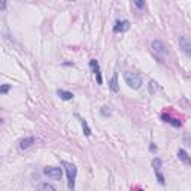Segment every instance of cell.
<instances>
[{"label":"cell","instance_id":"obj_14","mask_svg":"<svg viewBox=\"0 0 191 191\" xmlns=\"http://www.w3.org/2000/svg\"><path fill=\"white\" fill-rule=\"evenodd\" d=\"M161 118H163V121L170 122L173 127H181V121H179V120H176V118H172V117H169V115H163Z\"/></svg>","mask_w":191,"mask_h":191},{"label":"cell","instance_id":"obj_8","mask_svg":"<svg viewBox=\"0 0 191 191\" xmlns=\"http://www.w3.org/2000/svg\"><path fill=\"white\" fill-rule=\"evenodd\" d=\"M130 29V21L127 19H122V21H118L115 26H114V32L115 33H124Z\"/></svg>","mask_w":191,"mask_h":191},{"label":"cell","instance_id":"obj_20","mask_svg":"<svg viewBox=\"0 0 191 191\" xmlns=\"http://www.w3.org/2000/svg\"><path fill=\"white\" fill-rule=\"evenodd\" d=\"M6 5H8V0H2V11L6 9Z\"/></svg>","mask_w":191,"mask_h":191},{"label":"cell","instance_id":"obj_19","mask_svg":"<svg viewBox=\"0 0 191 191\" xmlns=\"http://www.w3.org/2000/svg\"><path fill=\"white\" fill-rule=\"evenodd\" d=\"M102 114H103V115H111V114H112V112H111V111H109V109H107V111H106V106H103V109H102Z\"/></svg>","mask_w":191,"mask_h":191},{"label":"cell","instance_id":"obj_1","mask_svg":"<svg viewBox=\"0 0 191 191\" xmlns=\"http://www.w3.org/2000/svg\"><path fill=\"white\" fill-rule=\"evenodd\" d=\"M151 51H152V55L155 57V60L161 64H166L167 60H169V49L166 46V43L160 39H155L152 40L151 43Z\"/></svg>","mask_w":191,"mask_h":191},{"label":"cell","instance_id":"obj_11","mask_svg":"<svg viewBox=\"0 0 191 191\" xmlns=\"http://www.w3.org/2000/svg\"><path fill=\"white\" fill-rule=\"evenodd\" d=\"M109 88H111V91H112V93H118V91H120V85H118V76H117V73L112 76V79H111V82H109Z\"/></svg>","mask_w":191,"mask_h":191},{"label":"cell","instance_id":"obj_12","mask_svg":"<svg viewBox=\"0 0 191 191\" xmlns=\"http://www.w3.org/2000/svg\"><path fill=\"white\" fill-rule=\"evenodd\" d=\"M57 94L60 96V99H61V100H72V99H73V93H70V91L57 90Z\"/></svg>","mask_w":191,"mask_h":191},{"label":"cell","instance_id":"obj_4","mask_svg":"<svg viewBox=\"0 0 191 191\" xmlns=\"http://www.w3.org/2000/svg\"><path fill=\"white\" fill-rule=\"evenodd\" d=\"M161 167H163V161H161V158L155 157V158L152 160V169H154V172H155L158 184H160V185H164V184H166V178H164V175H163V172H161Z\"/></svg>","mask_w":191,"mask_h":191},{"label":"cell","instance_id":"obj_3","mask_svg":"<svg viewBox=\"0 0 191 191\" xmlns=\"http://www.w3.org/2000/svg\"><path fill=\"white\" fill-rule=\"evenodd\" d=\"M61 166L64 167L66 175H67V187L70 190H75V181H76V173H78L76 166L69 161H61Z\"/></svg>","mask_w":191,"mask_h":191},{"label":"cell","instance_id":"obj_13","mask_svg":"<svg viewBox=\"0 0 191 191\" xmlns=\"http://www.w3.org/2000/svg\"><path fill=\"white\" fill-rule=\"evenodd\" d=\"M76 118L79 120V122H81V125H82V128H84V133H85V136H91V128L88 127L87 121L84 120V118H81L79 115H76Z\"/></svg>","mask_w":191,"mask_h":191},{"label":"cell","instance_id":"obj_10","mask_svg":"<svg viewBox=\"0 0 191 191\" xmlns=\"http://www.w3.org/2000/svg\"><path fill=\"white\" fill-rule=\"evenodd\" d=\"M35 143V138H32V136H29V138H24V139L19 142V149L21 151H24V149H29L32 145Z\"/></svg>","mask_w":191,"mask_h":191},{"label":"cell","instance_id":"obj_9","mask_svg":"<svg viewBox=\"0 0 191 191\" xmlns=\"http://www.w3.org/2000/svg\"><path fill=\"white\" fill-rule=\"evenodd\" d=\"M176 155L179 158V161H182L185 166H191V155H188V152L185 149H179Z\"/></svg>","mask_w":191,"mask_h":191},{"label":"cell","instance_id":"obj_2","mask_svg":"<svg viewBox=\"0 0 191 191\" xmlns=\"http://www.w3.org/2000/svg\"><path fill=\"white\" fill-rule=\"evenodd\" d=\"M124 79H125V84L133 90H139L143 84V79H142V75L138 72H125L124 73Z\"/></svg>","mask_w":191,"mask_h":191},{"label":"cell","instance_id":"obj_6","mask_svg":"<svg viewBox=\"0 0 191 191\" xmlns=\"http://www.w3.org/2000/svg\"><path fill=\"white\" fill-rule=\"evenodd\" d=\"M179 48L182 49V52H184L187 57L191 58V39L190 37L181 36V37H179Z\"/></svg>","mask_w":191,"mask_h":191},{"label":"cell","instance_id":"obj_22","mask_svg":"<svg viewBox=\"0 0 191 191\" xmlns=\"http://www.w3.org/2000/svg\"><path fill=\"white\" fill-rule=\"evenodd\" d=\"M72 2H73V0H72Z\"/></svg>","mask_w":191,"mask_h":191},{"label":"cell","instance_id":"obj_15","mask_svg":"<svg viewBox=\"0 0 191 191\" xmlns=\"http://www.w3.org/2000/svg\"><path fill=\"white\" fill-rule=\"evenodd\" d=\"M37 188H39V190H49V191H54V190H55V187H54L52 184H48V182L39 184V185H37Z\"/></svg>","mask_w":191,"mask_h":191},{"label":"cell","instance_id":"obj_16","mask_svg":"<svg viewBox=\"0 0 191 191\" xmlns=\"http://www.w3.org/2000/svg\"><path fill=\"white\" fill-rule=\"evenodd\" d=\"M133 3H135V6H136L139 11H145V8H146L145 0H133Z\"/></svg>","mask_w":191,"mask_h":191},{"label":"cell","instance_id":"obj_7","mask_svg":"<svg viewBox=\"0 0 191 191\" xmlns=\"http://www.w3.org/2000/svg\"><path fill=\"white\" fill-rule=\"evenodd\" d=\"M90 67H91V70L94 72V75H96V78H97V84L102 85V84H103V79H102V73H100V64H99V61H97V60H90Z\"/></svg>","mask_w":191,"mask_h":191},{"label":"cell","instance_id":"obj_17","mask_svg":"<svg viewBox=\"0 0 191 191\" xmlns=\"http://www.w3.org/2000/svg\"><path fill=\"white\" fill-rule=\"evenodd\" d=\"M148 85H149V93H151V94H154L157 90H160V85L157 84L155 81H151V82H149Z\"/></svg>","mask_w":191,"mask_h":191},{"label":"cell","instance_id":"obj_5","mask_svg":"<svg viewBox=\"0 0 191 191\" xmlns=\"http://www.w3.org/2000/svg\"><path fill=\"white\" fill-rule=\"evenodd\" d=\"M43 173L46 175L48 178H51L54 181H60L61 176H63V170L61 167H52V166H48L43 169Z\"/></svg>","mask_w":191,"mask_h":191},{"label":"cell","instance_id":"obj_18","mask_svg":"<svg viewBox=\"0 0 191 191\" xmlns=\"http://www.w3.org/2000/svg\"><path fill=\"white\" fill-rule=\"evenodd\" d=\"M9 90H11V85H8V84H3V85H2V88H0V93H2V94H6Z\"/></svg>","mask_w":191,"mask_h":191},{"label":"cell","instance_id":"obj_21","mask_svg":"<svg viewBox=\"0 0 191 191\" xmlns=\"http://www.w3.org/2000/svg\"><path fill=\"white\" fill-rule=\"evenodd\" d=\"M185 142H187V143H188V145H191V138H185Z\"/></svg>","mask_w":191,"mask_h":191}]
</instances>
